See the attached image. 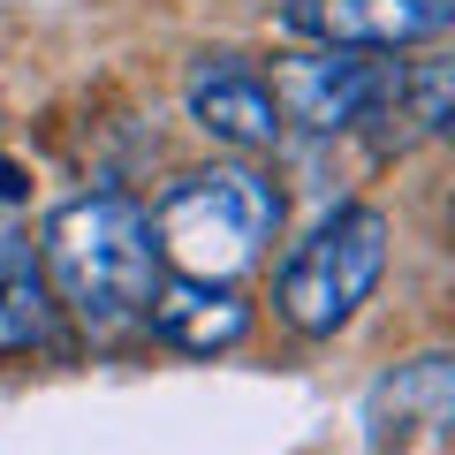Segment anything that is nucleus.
Here are the masks:
<instances>
[{"label":"nucleus","instance_id":"nucleus-1","mask_svg":"<svg viewBox=\"0 0 455 455\" xmlns=\"http://www.w3.org/2000/svg\"><path fill=\"white\" fill-rule=\"evenodd\" d=\"M46 296H61L92 334H122L145 319L160 289V243H152V212L122 190L68 197L46 220Z\"/></svg>","mask_w":455,"mask_h":455},{"label":"nucleus","instance_id":"nucleus-2","mask_svg":"<svg viewBox=\"0 0 455 455\" xmlns=\"http://www.w3.org/2000/svg\"><path fill=\"white\" fill-rule=\"evenodd\" d=\"M281 228V190L259 167H197L152 212V243L182 281H235L266 259Z\"/></svg>","mask_w":455,"mask_h":455},{"label":"nucleus","instance_id":"nucleus-3","mask_svg":"<svg viewBox=\"0 0 455 455\" xmlns=\"http://www.w3.org/2000/svg\"><path fill=\"white\" fill-rule=\"evenodd\" d=\"M379 274H387V212L379 205H334L304 243L281 259L274 304L296 334H341L372 304Z\"/></svg>","mask_w":455,"mask_h":455},{"label":"nucleus","instance_id":"nucleus-4","mask_svg":"<svg viewBox=\"0 0 455 455\" xmlns=\"http://www.w3.org/2000/svg\"><path fill=\"white\" fill-rule=\"evenodd\" d=\"M395 68L403 61H379V53H341V46H311L289 53L274 68V107H281V130H311V137H341L357 122H379L395 92Z\"/></svg>","mask_w":455,"mask_h":455},{"label":"nucleus","instance_id":"nucleus-5","mask_svg":"<svg viewBox=\"0 0 455 455\" xmlns=\"http://www.w3.org/2000/svg\"><path fill=\"white\" fill-rule=\"evenodd\" d=\"M281 23L311 46L395 53L418 38H440L455 23V0H281Z\"/></svg>","mask_w":455,"mask_h":455},{"label":"nucleus","instance_id":"nucleus-6","mask_svg":"<svg viewBox=\"0 0 455 455\" xmlns=\"http://www.w3.org/2000/svg\"><path fill=\"white\" fill-rule=\"evenodd\" d=\"M182 107H190V122L212 145H235V152H266L281 137L274 84L251 61H235V53H205V61L182 76Z\"/></svg>","mask_w":455,"mask_h":455},{"label":"nucleus","instance_id":"nucleus-7","mask_svg":"<svg viewBox=\"0 0 455 455\" xmlns=\"http://www.w3.org/2000/svg\"><path fill=\"white\" fill-rule=\"evenodd\" d=\"M145 319L160 326V341L190 349V357L235 349V341L251 334V304L235 289H220V281H167V289H152Z\"/></svg>","mask_w":455,"mask_h":455},{"label":"nucleus","instance_id":"nucleus-8","mask_svg":"<svg viewBox=\"0 0 455 455\" xmlns=\"http://www.w3.org/2000/svg\"><path fill=\"white\" fill-rule=\"evenodd\" d=\"M53 341V296L38 281V266L0 281V357H31Z\"/></svg>","mask_w":455,"mask_h":455},{"label":"nucleus","instance_id":"nucleus-9","mask_svg":"<svg viewBox=\"0 0 455 455\" xmlns=\"http://www.w3.org/2000/svg\"><path fill=\"white\" fill-rule=\"evenodd\" d=\"M23 266H38V259H31V235L0 220V281H8V274H23Z\"/></svg>","mask_w":455,"mask_h":455},{"label":"nucleus","instance_id":"nucleus-10","mask_svg":"<svg viewBox=\"0 0 455 455\" xmlns=\"http://www.w3.org/2000/svg\"><path fill=\"white\" fill-rule=\"evenodd\" d=\"M23 197H31V175L16 160H0V205H23Z\"/></svg>","mask_w":455,"mask_h":455}]
</instances>
